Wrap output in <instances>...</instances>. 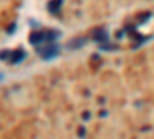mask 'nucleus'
Masks as SVG:
<instances>
[{"label": "nucleus", "mask_w": 154, "mask_h": 139, "mask_svg": "<svg viewBox=\"0 0 154 139\" xmlns=\"http://www.w3.org/2000/svg\"><path fill=\"white\" fill-rule=\"evenodd\" d=\"M25 57H26V53H25L22 48H17V49H14V51H11V53H9L8 62H9L11 65H19Z\"/></svg>", "instance_id": "f03ea898"}, {"label": "nucleus", "mask_w": 154, "mask_h": 139, "mask_svg": "<svg viewBox=\"0 0 154 139\" xmlns=\"http://www.w3.org/2000/svg\"><path fill=\"white\" fill-rule=\"evenodd\" d=\"M62 5H63V0H49L48 2V11L51 12V14H59V11H60V8H62Z\"/></svg>", "instance_id": "0eeeda50"}, {"label": "nucleus", "mask_w": 154, "mask_h": 139, "mask_svg": "<svg viewBox=\"0 0 154 139\" xmlns=\"http://www.w3.org/2000/svg\"><path fill=\"white\" fill-rule=\"evenodd\" d=\"M117 48H119L117 45H112V43H108V42L99 43V49H100V51H112V49H117Z\"/></svg>", "instance_id": "6e6552de"}, {"label": "nucleus", "mask_w": 154, "mask_h": 139, "mask_svg": "<svg viewBox=\"0 0 154 139\" xmlns=\"http://www.w3.org/2000/svg\"><path fill=\"white\" fill-rule=\"evenodd\" d=\"M60 49H62V46L59 43H56V42H49V43L43 42L40 45H35V53L40 56L43 60H53V59H56L60 54Z\"/></svg>", "instance_id": "f257e3e1"}, {"label": "nucleus", "mask_w": 154, "mask_h": 139, "mask_svg": "<svg viewBox=\"0 0 154 139\" xmlns=\"http://www.w3.org/2000/svg\"><path fill=\"white\" fill-rule=\"evenodd\" d=\"M9 49H3V51L2 53H0V60H6L8 57H9Z\"/></svg>", "instance_id": "9b49d317"}, {"label": "nucleus", "mask_w": 154, "mask_h": 139, "mask_svg": "<svg viewBox=\"0 0 154 139\" xmlns=\"http://www.w3.org/2000/svg\"><path fill=\"white\" fill-rule=\"evenodd\" d=\"M3 81V73H0V82Z\"/></svg>", "instance_id": "dca6fc26"}, {"label": "nucleus", "mask_w": 154, "mask_h": 139, "mask_svg": "<svg viewBox=\"0 0 154 139\" xmlns=\"http://www.w3.org/2000/svg\"><path fill=\"white\" fill-rule=\"evenodd\" d=\"M62 33L57 31V30H45V42L49 43V42H57L60 39Z\"/></svg>", "instance_id": "423d86ee"}, {"label": "nucleus", "mask_w": 154, "mask_h": 139, "mask_svg": "<svg viewBox=\"0 0 154 139\" xmlns=\"http://www.w3.org/2000/svg\"><path fill=\"white\" fill-rule=\"evenodd\" d=\"M45 42V31H42V30H38V31H34V33H31L29 34V43L31 45H40V43H43Z\"/></svg>", "instance_id": "20e7f679"}, {"label": "nucleus", "mask_w": 154, "mask_h": 139, "mask_svg": "<svg viewBox=\"0 0 154 139\" xmlns=\"http://www.w3.org/2000/svg\"><path fill=\"white\" fill-rule=\"evenodd\" d=\"M99 115H100L102 118H106V116H108V111H106V110H102V111L99 113Z\"/></svg>", "instance_id": "2eb2a0df"}, {"label": "nucleus", "mask_w": 154, "mask_h": 139, "mask_svg": "<svg viewBox=\"0 0 154 139\" xmlns=\"http://www.w3.org/2000/svg\"><path fill=\"white\" fill-rule=\"evenodd\" d=\"M125 36H126V31H125V30H120V31L116 33V39H117V40H122Z\"/></svg>", "instance_id": "9d476101"}, {"label": "nucleus", "mask_w": 154, "mask_h": 139, "mask_svg": "<svg viewBox=\"0 0 154 139\" xmlns=\"http://www.w3.org/2000/svg\"><path fill=\"white\" fill-rule=\"evenodd\" d=\"M82 118H83V121H88L89 118H91V115H89V111H85V113H83V116H82Z\"/></svg>", "instance_id": "4468645a"}, {"label": "nucleus", "mask_w": 154, "mask_h": 139, "mask_svg": "<svg viewBox=\"0 0 154 139\" xmlns=\"http://www.w3.org/2000/svg\"><path fill=\"white\" fill-rule=\"evenodd\" d=\"M88 43V37H77V39H72L66 43V49L69 51H75V49H79L82 46H85Z\"/></svg>", "instance_id": "7ed1b4c3"}, {"label": "nucleus", "mask_w": 154, "mask_h": 139, "mask_svg": "<svg viewBox=\"0 0 154 139\" xmlns=\"http://www.w3.org/2000/svg\"><path fill=\"white\" fill-rule=\"evenodd\" d=\"M28 23L31 25V28H34V30H38V28H40V22H37L35 19H29Z\"/></svg>", "instance_id": "1a4fd4ad"}, {"label": "nucleus", "mask_w": 154, "mask_h": 139, "mask_svg": "<svg viewBox=\"0 0 154 139\" xmlns=\"http://www.w3.org/2000/svg\"><path fill=\"white\" fill-rule=\"evenodd\" d=\"M94 40L97 43H105V42H109V34L105 28H99L94 34Z\"/></svg>", "instance_id": "39448f33"}, {"label": "nucleus", "mask_w": 154, "mask_h": 139, "mask_svg": "<svg viewBox=\"0 0 154 139\" xmlns=\"http://www.w3.org/2000/svg\"><path fill=\"white\" fill-rule=\"evenodd\" d=\"M85 133H86V131H85V127H80V128H79V131H77L79 137H83V136H85Z\"/></svg>", "instance_id": "ddd939ff"}, {"label": "nucleus", "mask_w": 154, "mask_h": 139, "mask_svg": "<svg viewBox=\"0 0 154 139\" xmlns=\"http://www.w3.org/2000/svg\"><path fill=\"white\" fill-rule=\"evenodd\" d=\"M16 30H17V25H16V23H12L11 27L8 28V34H12V33H16Z\"/></svg>", "instance_id": "f8f14e48"}]
</instances>
